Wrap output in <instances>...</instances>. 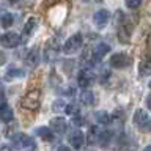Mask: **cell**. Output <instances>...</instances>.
I'll list each match as a JSON object with an SVG mask.
<instances>
[{
	"mask_svg": "<svg viewBox=\"0 0 151 151\" xmlns=\"http://www.w3.org/2000/svg\"><path fill=\"white\" fill-rule=\"evenodd\" d=\"M2 90H3V85H2V80H0V93H2Z\"/></svg>",
	"mask_w": 151,
	"mask_h": 151,
	"instance_id": "obj_33",
	"label": "cell"
},
{
	"mask_svg": "<svg viewBox=\"0 0 151 151\" xmlns=\"http://www.w3.org/2000/svg\"><path fill=\"white\" fill-rule=\"evenodd\" d=\"M5 60H6L5 54H0V65H3V63H5Z\"/></svg>",
	"mask_w": 151,
	"mask_h": 151,
	"instance_id": "obj_29",
	"label": "cell"
},
{
	"mask_svg": "<svg viewBox=\"0 0 151 151\" xmlns=\"http://www.w3.org/2000/svg\"><path fill=\"white\" fill-rule=\"evenodd\" d=\"M80 101H82L85 106H93V104H94V94H93L91 90L85 88L83 93L80 94Z\"/></svg>",
	"mask_w": 151,
	"mask_h": 151,
	"instance_id": "obj_20",
	"label": "cell"
},
{
	"mask_svg": "<svg viewBox=\"0 0 151 151\" xmlns=\"http://www.w3.org/2000/svg\"><path fill=\"white\" fill-rule=\"evenodd\" d=\"M142 2H143V0H126V6L129 9H135L142 5Z\"/></svg>",
	"mask_w": 151,
	"mask_h": 151,
	"instance_id": "obj_26",
	"label": "cell"
},
{
	"mask_svg": "<svg viewBox=\"0 0 151 151\" xmlns=\"http://www.w3.org/2000/svg\"><path fill=\"white\" fill-rule=\"evenodd\" d=\"M24 76V71L22 69H19V68H9L6 71V74H5V79L6 80H13V79H16V77H22Z\"/></svg>",
	"mask_w": 151,
	"mask_h": 151,
	"instance_id": "obj_22",
	"label": "cell"
},
{
	"mask_svg": "<svg viewBox=\"0 0 151 151\" xmlns=\"http://www.w3.org/2000/svg\"><path fill=\"white\" fill-rule=\"evenodd\" d=\"M131 33H132V24L123 17L121 24L118 25V40H120L121 44H127L131 41Z\"/></svg>",
	"mask_w": 151,
	"mask_h": 151,
	"instance_id": "obj_4",
	"label": "cell"
},
{
	"mask_svg": "<svg viewBox=\"0 0 151 151\" xmlns=\"http://www.w3.org/2000/svg\"><path fill=\"white\" fill-rule=\"evenodd\" d=\"M57 50H58V49H57L55 46L49 47V49L46 50V61H49V60H52V58H54V57L57 55Z\"/></svg>",
	"mask_w": 151,
	"mask_h": 151,
	"instance_id": "obj_25",
	"label": "cell"
},
{
	"mask_svg": "<svg viewBox=\"0 0 151 151\" xmlns=\"http://www.w3.org/2000/svg\"><path fill=\"white\" fill-rule=\"evenodd\" d=\"M132 60L127 54H123V52H118V54H113L110 57V66L112 68H116V69H123V68H127L131 66Z\"/></svg>",
	"mask_w": 151,
	"mask_h": 151,
	"instance_id": "obj_5",
	"label": "cell"
},
{
	"mask_svg": "<svg viewBox=\"0 0 151 151\" xmlns=\"http://www.w3.org/2000/svg\"><path fill=\"white\" fill-rule=\"evenodd\" d=\"M82 121H83V120L79 116V113H76V116L73 115V123H74L76 126H80V124H82Z\"/></svg>",
	"mask_w": 151,
	"mask_h": 151,
	"instance_id": "obj_28",
	"label": "cell"
},
{
	"mask_svg": "<svg viewBox=\"0 0 151 151\" xmlns=\"http://www.w3.org/2000/svg\"><path fill=\"white\" fill-rule=\"evenodd\" d=\"M68 140H69V145L73 146L74 150H80L82 145H83V142H85V135H83V132L80 129H74L69 134Z\"/></svg>",
	"mask_w": 151,
	"mask_h": 151,
	"instance_id": "obj_9",
	"label": "cell"
},
{
	"mask_svg": "<svg viewBox=\"0 0 151 151\" xmlns=\"http://www.w3.org/2000/svg\"><path fill=\"white\" fill-rule=\"evenodd\" d=\"M82 42H83L82 33H76V35H73L71 38H68V41L63 44V52L68 55L74 54V52H77L80 47H82Z\"/></svg>",
	"mask_w": 151,
	"mask_h": 151,
	"instance_id": "obj_3",
	"label": "cell"
},
{
	"mask_svg": "<svg viewBox=\"0 0 151 151\" xmlns=\"http://www.w3.org/2000/svg\"><path fill=\"white\" fill-rule=\"evenodd\" d=\"M132 121H134V126L142 132H148L150 131V115L148 112L143 110V109H139L135 110L134 116H132Z\"/></svg>",
	"mask_w": 151,
	"mask_h": 151,
	"instance_id": "obj_2",
	"label": "cell"
},
{
	"mask_svg": "<svg viewBox=\"0 0 151 151\" xmlns=\"http://www.w3.org/2000/svg\"><path fill=\"white\" fill-rule=\"evenodd\" d=\"M94 61V58H93V52L90 50V49H85V52L82 54V57H80V65L83 66V68H87L88 65H91Z\"/></svg>",
	"mask_w": 151,
	"mask_h": 151,
	"instance_id": "obj_21",
	"label": "cell"
},
{
	"mask_svg": "<svg viewBox=\"0 0 151 151\" xmlns=\"http://www.w3.org/2000/svg\"><path fill=\"white\" fill-rule=\"evenodd\" d=\"M65 106H66V104H65L63 101H57V102L54 104V110H55V112H63V110H65Z\"/></svg>",
	"mask_w": 151,
	"mask_h": 151,
	"instance_id": "obj_27",
	"label": "cell"
},
{
	"mask_svg": "<svg viewBox=\"0 0 151 151\" xmlns=\"http://www.w3.org/2000/svg\"><path fill=\"white\" fill-rule=\"evenodd\" d=\"M82 2H85V3H87V2H90V0H82Z\"/></svg>",
	"mask_w": 151,
	"mask_h": 151,
	"instance_id": "obj_34",
	"label": "cell"
},
{
	"mask_svg": "<svg viewBox=\"0 0 151 151\" xmlns=\"http://www.w3.org/2000/svg\"><path fill=\"white\" fill-rule=\"evenodd\" d=\"M36 134L41 137L42 140H46V142H54V134H52V131H50V127H46V126H42V127H38L36 129Z\"/></svg>",
	"mask_w": 151,
	"mask_h": 151,
	"instance_id": "obj_17",
	"label": "cell"
},
{
	"mask_svg": "<svg viewBox=\"0 0 151 151\" xmlns=\"http://www.w3.org/2000/svg\"><path fill=\"white\" fill-rule=\"evenodd\" d=\"M36 27H38V19L35 16L28 17L27 22H25V27H24V30H22V38H21V40L22 41L28 40V38L33 35V32L36 30Z\"/></svg>",
	"mask_w": 151,
	"mask_h": 151,
	"instance_id": "obj_11",
	"label": "cell"
},
{
	"mask_svg": "<svg viewBox=\"0 0 151 151\" xmlns=\"http://www.w3.org/2000/svg\"><path fill=\"white\" fill-rule=\"evenodd\" d=\"M11 140H13V145L17 146V148H35L33 140L27 134H16Z\"/></svg>",
	"mask_w": 151,
	"mask_h": 151,
	"instance_id": "obj_8",
	"label": "cell"
},
{
	"mask_svg": "<svg viewBox=\"0 0 151 151\" xmlns=\"http://www.w3.org/2000/svg\"><path fill=\"white\" fill-rule=\"evenodd\" d=\"M40 104H41V90L38 87L30 88L21 99V106L30 112H36L40 109Z\"/></svg>",
	"mask_w": 151,
	"mask_h": 151,
	"instance_id": "obj_1",
	"label": "cell"
},
{
	"mask_svg": "<svg viewBox=\"0 0 151 151\" xmlns=\"http://www.w3.org/2000/svg\"><path fill=\"white\" fill-rule=\"evenodd\" d=\"M96 2H102V0H96Z\"/></svg>",
	"mask_w": 151,
	"mask_h": 151,
	"instance_id": "obj_35",
	"label": "cell"
},
{
	"mask_svg": "<svg viewBox=\"0 0 151 151\" xmlns=\"http://www.w3.org/2000/svg\"><path fill=\"white\" fill-rule=\"evenodd\" d=\"M17 2H21V0H9V3H17Z\"/></svg>",
	"mask_w": 151,
	"mask_h": 151,
	"instance_id": "obj_32",
	"label": "cell"
},
{
	"mask_svg": "<svg viewBox=\"0 0 151 151\" xmlns=\"http://www.w3.org/2000/svg\"><path fill=\"white\" fill-rule=\"evenodd\" d=\"M109 50H110V46L106 44V42H99V44H96V47L91 50L94 61H96V60H102L104 57L109 54Z\"/></svg>",
	"mask_w": 151,
	"mask_h": 151,
	"instance_id": "obj_13",
	"label": "cell"
},
{
	"mask_svg": "<svg viewBox=\"0 0 151 151\" xmlns=\"http://www.w3.org/2000/svg\"><path fill=\"white\" fill-rule=\"evenodd\" d=\"M40 61V49L38 47H33L32 50H28V54L25 55V65L28 68H35Z\"/></svg>",
	"mask_w": 151,
	"mask_h": 151,
	"instance_id": "obj_14",
	"label": "cell"
},
{
	"mask_svg": "<svg viewBox=\"0 0 151 151\" xmlns=\"http://www.w3.org/2000/svg\"><path fill=\"white\" fill-rule=\"evenodd\" d=\"M151 73V60L148 55H145L142 61L139 63V74L140 76H148Z\"/></svg>",
	"mask_w": 151,
	"mask_h": 151,
	"instance_id": "obj_15",
	"label": "cell"
},
{
	"mask_svg": "<svg viewBox=\"0 0 151 151\" xmlns=\"http://www.w3.org/2000/svg\"><path fill=\"white\" fill-rule=\"evenodd\" d=\"M93 21L98 28H104L109 24V21H110V13L107 9H98L93 16Z\"/></svg>",
	"mask_w": 151,
	"mask_h": 151,
	"instance_id": "obj_10",
	"label": "cell"
},
{
	"mask_svg": "<svg viewBox=\"0 0 151 151\" xmlns=\"http://www.w3.org/2000/svg\"><path fill=\"white\" fill-rule=\"evenodd\" d=\"M94 83V74L90 69L83 68L80 69V73L77 74V85L80 88H90Z\"/></svg>",
	"mask_w": 151,
	"mask_h": 151,
	"instance_id": "obj_7",
	"label": "cell"
},
{
	"mask_svg": "<svg viewBox=\"0 0 151 151\" xmlns=\"http://www.w3.org/2000/svg\"><path fill=\"white\" fill-rule=\"evenodd\" d=\"M94 118H96V121H98L101 126H107V124H110V121H112L110 115H109L107 112H104V110L96 112V113H94Z\"/></svg>",
	"mask_w": 151,
	"mask_h": 151,
	"instance_id": "obj_18",
	"label": "cell"
},
{
	"mask_svg": "<svg viewBox=\"0 0 151 151\" xmlns=\"http://www.w3.org/2000/svg\"><path fill=\"white\" fill-rule=\"evenodd\" d=\"M113 134L110 131H99V135H98V143H101V146H107L110 143Z\"/></svg>",
	"mask_w": 151,
	"mask_h": 151,
	"instance_id": "obj_19",
	"label": "cell"
},
{
	"mask_svg": "<svg viewBox=\"0 0 151 151\" xmlns=\"http://www.w3.org/2000/svg\"><path fill=\"white\" fill-rule=\"evenodd\" d=\"M99 127L98 126H90L87 132V142L88 145H96L98 143V135H99Z\"/></svg>",
	"mask_w": 151,
	"mask_h": 151,
	"instance_id": "obj_16",
	"label": "cell"
},
{
	"mask_svg": "<svg viewBox=\"0 0 151 151\" xmlns=\"http://www.w3.org/2000/svg\"><path fill=\"white\" fill-rule=\"evenodd\" d=\"M65 112L68 113V115H76V113H79V106L76 102L66 104V106H65Z\"/></svg>",
	"mask_w": 151,
	"mask_h": 151,
	"instance_id": "obj_24",
	"label": "cell"
},
{
	"mask_svg": "<svg viewBox=\"0 0 151 151\" xmlns=\"http://www.w3.org/2000/svg\"><path fill=\"white\" fill-rule=\"evenodd\" d=\"M21 42H22L21 36L17 33H13V32H6L0 36V46L6 47V49H13V47L19 46Z\"/></svg>",
	"mask_w": 151,
	"mask_h": 151,
	"instance_id": "obj_6",
	"label": "cell"
},
{
	"mask_svg": "<svg viewBox=\"0 0 151 151\" xmlns=\"http://www.w3.org/2000/svg\"><path fill=\"white\" fill-rule=\"evenodd\" d=\"M60 151H68V146H58Z\"/></svg>",
	"mask_w": 151,
	"mask_h": 151,
	"instance_id": "obj_30",
	"label": "cell"
},
{
	"mask_svg": "<svg viewBox=\"0 0 151 151\" xmlns=\"http://www.w3.org/2000/svg\"><path fill=\"white\" fill-rule=\"evenodd\" d=\"M0 25H2L3 28H8L13 25V14L9 13H3L2 17H0Z\"/></svg>",
	"mask_w": 151,
	"mask_h": 151,
	"instance_id": "obj_23",
	"label": "cell"
},
{
	"mask_svg": "<svg viewBox=\"0 0 151 151\" xmlns=\"http://www.w3.org/2000/svg\"><path fill=\"white\" fill-rule=\"evenodd\" d=\"M49 126H50V129L57 132V134H65L66 129H68V123H66L65 118H61V116H55V118H52L50 123H49Z\"/></svg>",
	"mask_w": 151,
	"mask_h": 151,
	"instance_id": "obj_12",
	"label": "cell"
},
{
	"mask_svg": "<svg viewBox=\"0 0 151 151\" xmlns=\"http://www.w3.org/2000/svg\"><path fill=\"white\" fill-rule=\"evenodd\" d=\"M0 150H9V146L8 145H3V146H0Z\"/></svg>",
	"mask_w": 151,
	"mask_h": 151,
	"instance_id": "obj_31",
	"label": "cell"
}]
</instances>
